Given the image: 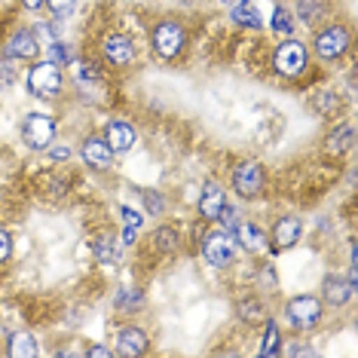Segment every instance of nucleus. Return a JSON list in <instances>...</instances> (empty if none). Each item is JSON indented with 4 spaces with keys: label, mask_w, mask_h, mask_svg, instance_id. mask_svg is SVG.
I'll return each instance as SVG.
<instances>
[{
    "label": "nucleus",
    "mask_w": 358,
    "mask_h": 358,
    "mask_svg": "<svg viewBox=\"0 0 358 358\" xmlns=\"http://www.w3.org/2000/svg\"><path fill=\"white\" fill-rule=\"evenodd\" d=\"M224 206H227V190L217 181H208L199 193V217L202 221H217Z\"/></svg>",
    "instance_id": "nucleus-15"
},
{
    "label": "nucleus",
    "mask_w": 358,
    "mask_h": 358,
    "mask_svg": "<svg viewBox=\"0 0 358 358\" xmlns=\"http://www.w3.org/2000/svg\"><path fill=\"white\" fill-rule=\"evenodd\" d=\"M19 132H22V141H25L28 150L43 153L50 144H55V132H59V126H55V120L50 117V113L34 110V113H25Z\"/></svg>",
    "instance_id": "nucleus-3"
},
{
    "label": "nucleus",
    "mask_w": 358,
    "mask_h": 358,
    "mask_svg": "<svg viewBox=\"0 0 358 358\" xmlns=\"http://www.w3.org/2000/svg\"><path fill=\"white\" fill-rule=\"evenodd\" d=\"M282 352V337H279V324L266 322L264 331V343H260V355H279Z\"/></svg>",
    "instance_id": "nucleus-24"
},
{
    "label": "nucleus",
    "mask_w": 358,
    "mask_h": 358,
    "mask_svg": "<svg viewBox=\"0 0 358 358\" xmlns=\"http://www.w3.org/2000/svg\"><path fill=\"white\" fill-rule=\"evenodd\" d=\"M224 3H227V6H233V3H236V0H224Z\"/></svg>",
    "instance_id": "nucleus-37"
},
{
    "label": "nucleus",
    "mask_w": 358,
    "mask_h": 358,
    "mask_svg": "<svg viewBox=\"0 0 358 358\" xmlns=\"http://www.w3.org/2000/svg\"><path fill=\"white\" fill-rule=\"evenodd\" d=\"M120 255H123V242H117L113 236H95L92 239V257L104 266L120 264Z\"/></svg>",
    "instance_id": "nucleus-17"
},
{
    "label": "nucleus",
    "mask_w": 358,
    "mask_h": 358,
    "mask_svg": "<svg viewBox=\"0 0 358 358\" xmlns=\"http://www.w3.org/2000/svg\"><path fill=\"white\" fill-rule=\"evenodd\" d=\"M13 83H15V68H10V62H0V92Z\"/></svg>",
    "instance_id": "nucleus-33"
},
{
    "label": "nucleus",
    "mask_w": 358,
    "mask_h": 358,
    "mask_svg": "<svg viewBox=\"0 0 358 358\" xmlns=\"http://www.w3.org/2000/svg\"><path fill=\"white\" fill-rule=\"evenodd\" d=\"M46 150H50V157H52L55 162H62V159H71V153H74V150H71V144H55V148L50 144V148H46Z\"/></svg>",
    "instance_id": "nucleus-34"
},
{
    "label": "nucleus",
    "mask_w": 358,
    "mask_h": 358,
    "mask_svg": "<svg viewBox=\"0 0 358 358\" xmlns=\"http://www.w3.org/2000/svg\"><path fill=\"white\" fill-rule=\"evenodd\" d=\"M104 141L110 144L113 153H129L135 148L138 135H135L132 123H126V120H110L108 129H104Z\"/></svg>",
    "instance_id": "nucleus-16"
},
{
    "label": "nucleus",
    "mask_w": 358,
    "mask_h": 358,
    "mask_svg": "<svg viewBox=\"0 0 358 358\" xmlns=\"http://www.w3.org/2000/svg\"><path fill=\"white\" fill-rule=\"evenodd\" d=\"M236 255H239V245H236V236L227 233V230H208L202 236V257H206V264L217 266V270H224V266H230Z\"/></svg>",
    "instance_id": "nucleus-7"
},
{
    "label": "nucleus",
    "mask_w": 358,
    "mask_h": 358,
    "mask_svg": "<svg viewBox=\"0 0 358 358\" xmlns=\"http://www.w3.org/2000/svg\"><path fill=\"white\" fill-rule=\"evenodd\" d=\"M352 297H355V273H349V279H343L340 273L324 275V282H322V297H319L322 303L340 309V306H346Z\"/></svg>",
    "instance_id": "nucleus-9"
},
{
    "label": "nucleus",
    "mask_w": 358,
    "mask_h": 358,
    "mask_svg": "<svg viewBox=\"0 0 358 358\" xmlns=\"http://www.w3.org/2000/svg\"><path fill=\"white\" fill-rule=\"evenodd\" d=\"M22 6H25L28 13H37V10H43L46 6V0H22Z\"/></svg>",
    "instance_id": "nucleus-36"
},
{
    "label": "nucleus",
    "mask_w": 358,
    "mask_h": 358,
    "mask_svg": "<svg viewBox=\"0 0 358 358\" xmlns=\"http://www.w3.org/2000/svg\"><path fill=\"white\" fill-rule=\"evenodd\" d=\"M141 199H144L148 215H162V208H166V199H162L157 190H141Z\"/></svg>",
    "instance_id": "nucleus-28"
},
{
    "label": "nucleus",
    "mask_w": 358,
    "mask_h": 358,
    "mask_svg": "<svg viewBox=\"0 0 358 358\" xmlns=\"http://www.w3.org/2000/svg\"><path fill=\"white\" fill-rule=\"evenodd\" d=\"M217 221H221V230H227V233L236 236V230H239V224H242V215H239V208L224 206L221 215H217Z\"/></svg>",
    "instance_id": "nucleus-27"
},
{
    "label": "nucleus",
    "mask_w": 358,
    "mask_h": 358,
    "mask_svg": "<svg viewBox=\"0 0 358 358\" xmlns=\"http://www.w3.org/2000/svg\"><path fill=\"white\" fill-rule=\"evenodd\" d=\"M153 245L159 251H175L181 245V236H178V230H172V227H159V230L153 233Z\"/></svg>",
    "instance_id": "nucleus-26"
},
{
    "label": "nucleus",
    "mask_w": 358,
    "mask_h": 358,
    "mask_svg": "<svg viewBox=\"0 0 358 358\" xmlns=\"http://www.w3.org/2000/svg\"><path fill=\"white\" fill-rule=\"evenodd\" d=\"M120 217H123V224L132 227V230H141V224H144L141 211H135V208H129V206H120Z\"/></svg>",
    "instance_id": "nucleus-30"
},
{
    "label": "nucleus",
    "mask_w": 358,
    "mask_h": 358,
    "mask_svg": "<svg viewBox=\"0 0 358 358\" xmlns=\"http://www.w3.org/2000/svg\"><path fill=\"white\" fill-rule=\"evenodd\" d=\"M68 59H71V52L62 46V40H52V43L46 46V62H52V64H59V68H62Z\"/></svg>",
    "instance_id": "nucleus-29"
},
{
    "label": "nucleus",
    "mask_w": 358,
    "mask_h": 358,
    "mask_svg": "<svg viewBox=\"0 0 358 358\" xmlns=\"http://www.w3.org/2000/svg\"><path fill=\"white\" fill-rule=\"evenodd\" d=\"M230 19H233L239 28H251V31H260V28H264V19H260L257 6L251 3V0H236V3L230 6Z\"/></svg>",
    "instance_id": "nucleus-18"
},
{
    "label": "nucleus",
    "mask_w": 358,
    "mask_h": 358,
    "mask_svg": "<svg viewBox=\"0 0 358 358\" xmlns=\"http://www.w3.org/2000/svg\"><path fill=\"white\" fill-rule=\"evenodd\" d=\"M113 306L120 309V313H126V315H132V313H138V309L144 306V294L138 288H123L117 294V300H113Z\"/></svg>",
    "instance_id": "nucleus-23"
},
{
    "label": "nucleus",
    "mask_w": 358,
    "mask_h": 358,
    "mask_svg": "<svg viewBox=\"0 0 358 358\" xmlns=\"http://www.w3.org/2000/svg\"><path fill=\"white\" fill-rule=\"evenodd\" d=\"M150 43H153V52H157L162 62H172L184 50L187 31H184V25H178V22H172V19H162L150 31Z\"/></svg>",
    "instance_id": "nucleus-6"
},
{
    "label": "nucleus",
    "mask_w": 358,
    "mask_h": 358,
    "mask_svg": "<svg viewBox=\"0 0 358 358\" xmlns=\"http://www.w3.org/2000/svg\"><path fill=\"white\" fill-rule=\"evenodd\" d=\"M46 10L62 19V15H68L71 10H74V0H46Z\"/></svg>",
    "instance_id": "nucleus-32"
},
{
    "label": "nucleus",
    "mask_w": 358,
    "mask_h": 358,
    "mask_svg": "<svg viewBox=\"0 0 358 358\" xmlns=\"http://www.w3.org/2000/svg\"><path fill=\"white\" fill-rule=\"evenodd\" d=\"M148 349H150V337L144 328H138V324H123V328H117V349H113L117 355L135 358V355H144Z\"/></svg>",
    "instance_id": "nucleus-12"
},
{
    "label": "nucleus",
    "mask_w": 358,
    "mask_h": 358,
    "mask_svg": "<svg viewBox=\"0 0 358 358\" xmlns=\"http://www.w3.org/2000/svg\"><path fill=\"white\" fill-rule=\"evenodd\" d=\"M291 28H294V13L285 10V6H275L273 10V31L279 37H291Z\"/></svg>",
    "instance_id": "nucleus-25"
},
{
    "label": "nucleus",
    "mask_w": 358,
    "mask_h": 358,
    "mask_svg": "<svg viewBox=\"0 0 358 358\" xmlns=\"http://www.w3.org/2000/svg\"><path fill=\"white\" fill-rule=\"evenodd\" d=\"M89 358L92 355H99V358H110L113 355V349H104V346H89V352H86Z\"/></svg>",
    "instance_id": "nucleus-35"
},
{
    "label": "nucleus",
    "mask_w": 358,
    "mask_h": 358,
    "mask_svg": "<svg viewBox=\"0 0 358 358\" xmlns=\"http://www.w3.org/2000/svg\"><path fill=\"white\" fill-rule=\"evenodd\" d=\"M282 315L294 331H313L324 319V303L315 294H294L285 300Z\"/></svg>",
    "instance_id": "nucleus-1"
},
{
    "label": "nucleus",
    "mask_w": 358,
    "mask_h": 358,
    "mask_svg": "<svg viewBox=\"0 0 358 358\" xmlns=\"http://www.w3.org/2000/svg\"><path fill=\"white\" fill-rule=\"evenodd\" d=\"M352 141H355L352 126H349V123H340V126L328 135V150H331V153H346L349 148H352Z\"/></svg>",
    "instance_id": "nucleus-22"
},
{
    "label": "nucleus",
    "mask_w": 358,
    "mask_h": 358,
    "mask_svg": "<svg viewBox=\"0 0 358 358\" xmlns=\"http://www.w3.org/2000/svg\"><path fill=\"white\" fill-rule=\"evenodd\" d=\"M10 257H13V236L0 227V266L10 264Z\"/></svg>",
    "instance_id": "nucleus-31"
},
{
    "label": "nucleus",
    "mask_w": 358,
    "mask_h": 358,
    "mask_svg": "<svg viewBox=\"0 0 358 358\" xmlns=\"http://www.w3.org/2000/svg\"><path fill=\"white\" fill-rule=\"evenodd\" d=\"M349 46H352V34H349V28L343 25V22H331V25H324L313 40V50L322 62L343 59V55L349 52Z\"/></svg>",
    "instance_id": "nucleus-5"
},
{
    "label": "nucleus",
    "mask_w": 358,
    "mask_h": 358,
    "mask_svg": "<svg viewBox=\"0 0 358 358\" xmlns=\"http://www.w3.org/2000/svg\"><path fill=\"white\" fill-rule=\"evenodd\" d=\"M297 15L306 22L309 28L319 25V22L328 15V6H324V0H300L297 3Z\"/></svg>",
    "instance_id": "nucleus-21"
},
{
    "label": "nucleus",
    "mask_w": 358,
    "mask_h": 358,
    "mask_svg": "<svg viewBox=\"0 0 358 358\" xmlns=\"http://www.w3.org/2000/svg\"><path fill=\"white\" fill-rule=\"evenodd\" d=\"M40 55V40L34 31L28 28H19L15 34L10 37V43H6V59L10 62H31Z\"/></svg>",
    "instance_id": "nucleus-14"
},
{
    "label": "nucleus",
    "mask_w": 358,
    "mask_h": 358,
    "mask_svg": "<svg viewBox=\"0 0 358 358\" xmlns=\"http://www.w3.org/2000/svg\"><path fill=\"white\" fill-rule=\"evenodd\" d=\"M300 236H303V224H300V217H294V215H282L279 221L273 224V230H270V239H273L275 251L294 248L300 242Z\"/></svg>",
    "instance_id": "nucleus-13"
},
{
    "label": "nucleus",
    "mask_w": 358,
    "mask_h": 358,
    "mask_svg": "<svg viewBox=\"0 0 358 358\" xmlns=\"http://www.w3.org/2000/svg\"><path fill=\"white\" fill-rule=\"evenodd\" d=\"M25 86L34 99H55L62 95V86H64V77L59 71V64L52 62H34L28 68V77H25Z\"/></svg>",
    "instance_id": "nucleus-4"
},
{
    "label": "nucleus",
    "mask_w": 358,
    "mask_h": 358,
    "mask_svg": "<svg viewBox=\"0 0 358 358\" xmlns=\"http://www.w3.org/2000/svg\"><path fill=\"white\" fill-rule=\"evenodd\" d=\"M264 181H266L264 166L255 162V159L239 162V166H233V172H230V184H233V190L239 193L242 199L260 196V193H264Z\"/></svg>",
    "instance_id": "nucleus-8"
},
{
    "label": "nucleus",
    "mask_w": 358,
    "mask_h": 358,
    "mask_svg": "<svg viewBox=\"0 0 358 358\" xmlns=\"http://www.w3.org/2000/svg\"><path fill=\"white\" fill-rule=\"evenodd\" d=\"M273 68H275V74L279 77H288V80L303 77L306 68H309L306 46L300 43V40H294V37H285L282 43L275 46V52H273Z\"/></svg>",
    "instance_id": "nucleus-2"
},
{
    "label": "nucleus",
    "mask_w": 358,
    "mask_h": 358,
    "mask_svg": "<svg viewBox=\"0 0 358 358\" xmlns=\"http://www.w3.org/2000/svg\"><path fill=\"white\" fill-rule=\"evenodd\" d=\"M80 157H83V162L89 169H95V172H108L117 153L110 150V144L104 141V135H86L83 148H80Z\"/></svg>",
    "instance_id": "nucleus-11"
},
{
    "label": "nucleus",
    "mask_w": 358,
    "mask_h": 358,
    "mask_svg": "<svg viewBox=\"0 0 358 358\" xmlns=\"http://www.w3.org/2000/svg\"><path fill=\"white\" fill-rule=\"evenodd\" d=\"M37 352H40L37 340L31 337L28 331H15L10 337V343H6V355H10V358H34Z\"/></svg>",
    "instance_id": "nucleus-19"
},
{
    "label": "nucleus",
    "mask_w": 358,
    "mask_h": 358,
    "mask_svg": "<svg viewBox=\"0 0 358 358\" xmlns=\"http://www.w3.org/2000/svg\"><path fill=\"white\" fill-rule=\"evenodd\" d=\"M236 239H239V245L245 248V251H264V245H266L264 230H260L257 224H248V221L239 224V230H236Z\"/></svg>",
    "instance_id": "nucleus-20"
},
{
    "label": "nucleus",
    "mask_w": 358,
    "mask_h": 358,
    "mask_svg": "<svg viewBox=\"0 0 358 358\" xmlns=\"http://www.w3.org/2000/svg\"><path fill=\"white\" fill-rule=\"evenodd\" d=\"M101 55L110 68H129V64L135 62V43L126 34L113 31V34H108L101 40Z\"/></svg>",
    "instance_id": "nucleus-10"
}]
</instances>
